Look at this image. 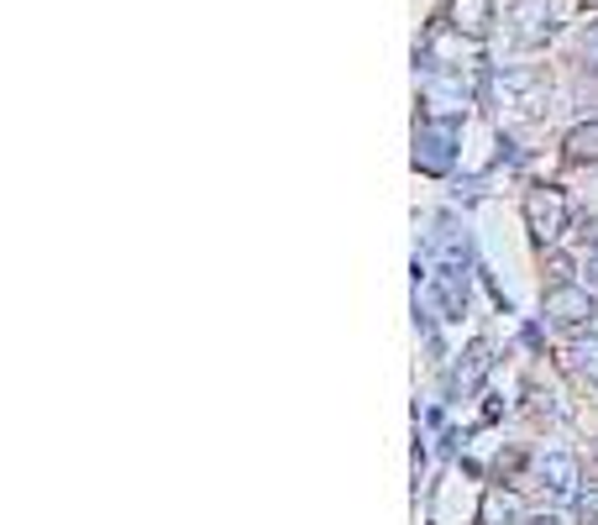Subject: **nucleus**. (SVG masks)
<instances>
[{
    "instance_id": "obj_6",
    "label": "nucleus",
    "mask_w": 598,
    "mask_h": 525,
    "mask_svg": "<svg viewBox=\"0 0 598 525\" xmlns=\"http://www.w3.org/2000/svg\"><path fill=\"white\" fill-rule=\"evenodd\" d=\"M446 17H452V27H457L462 38L483 42L488 32H494V0H452Z\"/></svg>"
},
{
    "instance_id": "obj_8",
    "label": "nucleus",
    "mask_w": 598,
    "mask_h": 525,
    "mask_svg": "<svg viewBox=\"0 0 598 525\" xmlns=\"http://www.w3.org/2000/svg\"><path fill=\"white\" fill-rule=\"evenodd\" d=\"M425 101L436 105L441 116L452 122L462 105H467V84H462V74H452V69H441V74H431V84H425Z\"/></svg>"
},
{
    "instance_id": "obj_1",
    "label": "nucleus",
    "mask_w": 598,
    "mask_h": 525,
    "mask_svg": "<svg viewBox=\"0 0 598 525\" xmlns=\"http://www.w3.org/2000/svg\"><path fill=\"white\" fill-rule=\"evenodd\" d=\"M494 90L498 101L519 111V116H540V111H551V84L540 69H498L494 74Z\"/></svg>"
},
{
    "instance_id": "obj_11",
    "label": "nucleus",
    "mask_w": 598,
    "mask_h": 525,
    "mask_svg": "<svg viewBox=\"0 0 598 525\" xmlns=\"http://www.w3.org/2000/svg\"><path fill=\"white\" fill-rule=\"evenodd\" d=\"M567 363H573V373H578V379L598 384V337H578V342L567 347Z\"/></svg>"
},
{
    "instance_id": "obj_9",
    "label": "nucleus",
    "mask_w": 598,
    "mask_h": 525,
    "mask_svg": "<svg viewBox=\"0 0 598 525\" xmlns=\"http://www.w3.org/2000/svg\"><path fill=\"white\" fill-rule=\"evenodd\" d=\"M519 521H525L519 494H509V488H488L483 494V525H519Z\"/></svg>"
},
{
    "instance_id": "obj_13",
    "label": "nucleus",
    "mask_w": 598,
    "mask_h": 525,
    "mask_svg": "<svg viewBox=\"0 0 598 525\" xmlns=\"http://www.w3.org/2000/svg\"><path fill=\"white\" fill-rule=\"evenodd\" d=\"M578 521H582V525H598V488L578 500Z\"/></svg>"
},
{
    "instance_id": "obj_3",
    "label": "nucleus",
    "mask_w": 598,
    "mask_h": 525,
    "mask_svg": "<svg viewBox=\"0 0 598 525\" xmlns=\"http://www.w3.org/2000/svg\"><path fill=\"white\" fill-rule=\"evenodd\" d=\"M452 158H457V122H420L415 132V163L425 168V174H446L452 168Z\"/></svg>"
},
{
    "instance_id": "obj_12",
    "label": "nucleus",
    "mask_w": 598,
    "mask_h": 525,
    "mask_svg": "<svg viewBox=\"0 0 598 525\" xmlns=\"http://www.w3.org/2000/svg\"><path fill=\"white\" fill-rule=\"evenodd\" d=\"M582 63H588V69H598V21L588 27V32H582Z\"/></svg>"
},
{
    "instance_id": "obj_10",
    "label": "nucleus",
    "mask_w": 598,
    "mask_h": 525,
    "mask_svg": "<svg viewBox=\"0 0 598 525\" xmlns=\"http://www.w3.org/2000/svg\"><path fill=\"white\" fill-rule=\"evenodd\" d=\"M561 147H567V158H573V163H598V122L573 126Z\"/></svg>"
},
{
    "instance_id": "obj_7",
    "label": "nucleus",
    "mask_w": 598,
    "mask_h": 525,
    "mask_svg": "<svg viewBox=\"0 0 598 525\" xmlns=\"http://www.w3.org/2000/svg\"><path fill=\"white\" fill-rule=\"evenodd\" d=\"M536 478L551 494H578V457L573 452H546L536 463Z\"/></svg>"
},
{
    "instance_id": "obj_4",
    "label": "nucleus",
    "mask_w": 598,
    "mask_h": 525,
    "mask_svg": "<svg viewBox=\"0 0 598 525\" xmlns=\"http://www.w3.org/2000/svg\"><path fill=\"white\" fill-rule=\"evenodd\" d=\"M588 316H594V295H588L582 284L557 279L546 289V321L551 326H582Z\"/></svg>"
},
{
    "instance_id": "obj_14",
    "label": "nucleus",
    "mask_w": 598,
    "mask_h": 525,
    "mask_svg": "<svg viewBox=\"0 0 598 525\" xmlns=\"http://www.w3.org/2000/svg\"><path fill=\"white\" fill-rule=\"evenodd\" d=\"M588 279H594V284H598V243H594V247H588Z\"/></svg>"
},
{
    "instance_id": "obj_2",
    "label": "nucleus",
    "mask_w": 598,
    "mask_h": 525,
    "mask_svg": "<svg viewBox=\"0 0 598 525\" xmlns=\"http://www.w3.org/2000/svg\"><path fill=\"white\" fill-rule=\"evenodd\" d=\"M525 226H530V237L540 247H551L567 231V200H561V189L551 184H536V189H525Z\"/></svg>"
},
{
    "instance_id": "obj_15",
    "label": "nucleus",
    "mask_w": 598,
    "mask_h": 525,
    "mask_svg": "<svg viewBox=\"0 0 598 525\" xmlns=\"http://www.w3.org/2000/svg\"><path fill=\"white\" fill-rule=\"evenodd\" d=\"M525 525H561L557 515H540V521H525Z\"/></svg>"
},
{
    "instance_id": "obj_5",
    "label": "nucleus",
    "mask_w": 598,
    "mask_h": 525,
    "mask_svg": "<svg viewBox=\"0 0 598 525\" xmlns=\"http://www.w3.org/2000/svg\"><path fill=\"white\" fill-rule=\"evenodd\" d=\"M509 27H515L519 42H546L557 32V17H551V0H509Z\"/></svg>"
}]
</instances>
